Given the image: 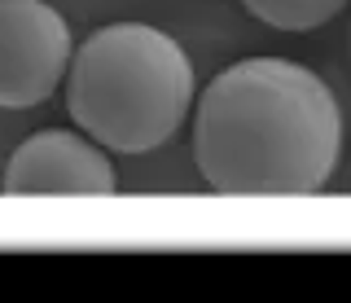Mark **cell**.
I'll list each match as a JSON object with an SVG mask.
<instances>
[{
	"label": "cell",
	"instance_id": "obj_4",
	"mask_svg": "<svg viewBox=\"0 0 351 303\" xmlns=\"http://www.w3.org/2000/svg\"><path fill=\"white\" fill-rule=\"evenodd\" d=\"M0 189L9 198H36V193H66V198L71 193H97V198H110L114 193V167L88 132L80 136L66 132V128H44L9 154Z\"/></svg>",
	"mask_w": 351,
	"mask_h": 303
},
{
	"label": "cell",
	"instance_id": "obj_3",
	"mask_svg": "<svg viewBox=\"0 0 351 303\" xmlns=\"http://www.w3.org/2000/svg\"><path fill=\"white\" fill-rule=\"evenodd\" d=\"M71 71V27L44 0H0V110H27Z\"/></svg>",
	"mask_w": 351,
	"mask_h": 303
},
{
	"label": "cell",
	"instance_id": "obj_1",
	"mask_svg": "<svg viewBox=\"0 0 351 303\" xmlns=\"http://www.w3.org/2000/svg\"><path fill=\"white\" fill-rule=\"evenodd\" d=\"M343 149V110L321 75L285 58L219 71L193 110V158L215 193H321Z\"/></svg>",
	"mask_w": 351,
	"mask_h": 303
},
{
	"label": "cell",
	"instance_id": "obj_2",
	"mask_svg": "<svg viewBox=\"0 0 351 303\" xmlns=\"http://www.w3.org/2000/svg\"><path fill=\"white\" fill-rule=\"evenodd\" d=\"M193 106V62L167 31L110 23L80 40L66 71V110L97 145L149 154Z\"/></svg>",
	"mask_w": 351,
	"mask_h": 303
},
{
	"label": "cell",
	"instance_id": "obj_5",
	"mask_svg": "<svg viewBox=\"0 0 351 303\" xmlns=\"http://www.w3.org/2000/svg\"><path fill=\"white\" fill-rule=\"evenodd\" d=\"M347 0H241L250 18L277 27V31H312V27H325L329 18L343 14Z\"/></svg>",
	"mask_w": 351,
	"mask_h": 303
}]
</instances>
